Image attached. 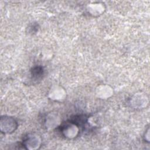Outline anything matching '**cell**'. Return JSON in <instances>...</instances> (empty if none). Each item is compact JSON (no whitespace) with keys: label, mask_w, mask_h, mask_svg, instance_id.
<instances>
[{"label":"cell","mask_w":150,"mask_h":150,"mask_svg":"<svg viewBox=\"0 0 150 150\" xmlns=\"http://www.w3.org/2000/svg\"><path fill=\"white\" fill-rule=\"evenodd\" d=\"M43 74V69L40 67H35L32 70V74L35 77L40 76Z\"/></svg>","instance_id":"7a4b0ae2"},{"label":"cell","mask_w":150,"mask_h":150,"mask_svg":"<svg viewBox=\"0 0 150 150\" xmlns=\"http://www.w3.org/2000/svg\"><path fill=\"white\" fill-rule=\"evenodd\" d=\"M7 120L6 118V117H5V118L2 117L1 118V120L4 121L5 122L4 123L3 122L1 121V127H4L5 129H4V132H13V131H15V129H16V128L17 127V124L16 121H15V120H13L12 118L10 117H7Z\"/></svg>","instance_id":"6da1fadb"}]
</instances>
